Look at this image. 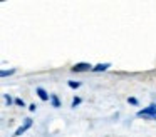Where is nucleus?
Listing matches in <instances>:
<instances>
[{"label":"nucleus","mask_w":156,"mask_h":137,"mask_svg":"<svg viewBox=\"0 0 156 137\" xmlns=\"http://www.w3.org/2000/svg\"><path fill=\"white\" fill-rule=\"evenodd\" d=\"M136 115L144 117V119H156V104H151V105H148L146 109H143V110H138Z\"/></svg>","instance_id":"nucleus-1"},{"label":"nucleus","mask_w":156,"mask_h":137,"mask_svg":"<svg viewBox=\"0 0 156 137\" xmlns=\"http://www.w3.org/2000/svg\"><path fill=\"white\" fill-rule=\"evenodd\" d=\"M30 125H32V120H30V119H27V120H25L24 125H20L17 130H15V135H22V134H24V132H25V130H27Z\"/></svg>","instance_id":"nucleus-2"},{"label":"nucleus","mask_w":156,"mask_h":137,"mask_svg":"<svg viewBox=\"0 0 156 137\" xmlns=\"http://www.w3.org/2000/svg\"><path fill=\"white\" fill-rule=\"evenodd\" d=\"M84 70H91V65L89 63H77L72 67V72H84Z\"/></svg>","instance_id":"nucleus-3"},{"label":"nucleus","mask_w":156,"mask_h":137,"mask_svg":"<svg viewBox=\"0 0 156 137\" xmlns=\"http://www.w3.org/2000/svg\"><path fill=\"white\" fill-rule=\"evenodd\" d=\"M37 95L41 97L42 100H49V94L45 92V90L42 89V87H37Z\"/></svg>","instance_id":"nucleus-4"},{"label":"nucleus","mask_w":156,"mask_h":137,"mask_svg":"<svg viewBox=\"0 0 156 137\" xmlns=\"http://www.w3.org/2000/svg\"><path fill=\"white\" fill-rule=\"evenodd\" d=\"M109 65H111V63H99V65L92 67V70H94V72H101V70H106V69H109Z\"/></svg>","instance_id":"nucleus-5"},{"label":"nucleus","mask_w":156,"mask_h":137,"mask_svg":"<svg viewBox=\"0 0 156 137\" xmlns=\"http://www.w3.org/2000/svg\"><path fill=\"white\" fill-rule=\"evenodd\" d=\"M51 102L54 107H61V102H59V97L57 95H51Z\"/></svg>","instance_id":"nucleus-6"},{"label":"nucleus","mask_w":156,"mask_h":137,"mask_svg":"<svg viewBox=\"0 0 156 137\" xmlns=\"http://www.w3.org/2000/svg\"><path fill=\"white\" fill-rule=\"evenodd\" d=\"M14 72H15L14 69H10V70H2V72H0V77H7V75H12Z\"/></svg>","instance_id":"nucleus-7"},{"label":"nucleus","mask_w":156,"mask_h":137,"mask_svg":"<svg viewBox=\"0 0 156 137\" xmlns=\"http://www.w3.org/2000/svg\"><path fill=\"white\" fill-rule=\"evenodd\" d=\"M82 100H81V97H74V99H72V107H76V105H79V104H81Z\"/></svg>","instance_id":"nucleus-8"},{"label":"nucleus","mask_w":156,"mask_h":137,"mask_svg":"<svg viewBox=\"0 0 156 137\" xmlns=\"http://www.w3.org/2000/svg\"><path fill=\"white\" fill-rule=\"evenodd\" d=\"M128 102H129V104H133V105H138V99H134V97H129Z\"/></svg>","instance_id":"nucleus-9"},{"label":"nucleus","mask_w":156,"mask_h":137,"mask_svg":"<svg viewBox=\"0 0 156 137\" xmlns=\"http://www.w3.org/2000/svg\"><path fill=\"white\" fill-rule=\"evenodd\" d=\"M79 85H81V84H79V82H72V80H71V82H69V87H72V89H77Z\"/></svg>","instance_id":"nucleus-10"},{"label":"nucleus","mask_w":156,"mask_h":137,"mask_svg":"<svg viewBox=\"0 0 156 137\" xmlns=\"http://www.w3.org/2000/svg\"><path fill=\"white\" fill-rule=\"evenodd\" d=\"M5 100H7V104H9V105H10L12 102H15V100H12V97H10V95H5Z\"/></svg>","instance_id":"nucleus-11"},{"label":"nucleus","mask_w":156,"mask_h":137,"mask_svg":"<svg viewBox=\"0 0 156 137\" xmlns=\"http://www.w3.org/2000/svg\"><path fill=\"white\" fill-rule=\"evenodd\" d=\"M15 104H17V105H24V100H22V99H15Z\"/></svg>","instance_id":"nucleus-12"}]
</instances>
